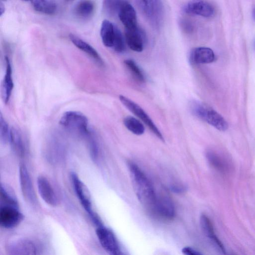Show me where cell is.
Wrapping results in <instances>:
<instances>
[{
	"label": "cell",
	"instance_id": "obj_1",
	"mask_svg": "<svg viewBox=\"0 0 255 255\" xmlns=\"http://www.w3.org/2000/svg\"><path fill=\"white\" fill-rule=\"evenodd\" d=\"M133 187L139 201L152 214L157 199V194L152 183L137 165L129 164Z\"/></svg>",
	"mask_w": 255,
	"mask_h": 255
},
{
	"label": "cell",
	"instance_id": "obj_2",
	"mask_svg": "<svg viewBox=\"0 0 255 255\" xmlns=\"http://www.w3.org/2000/svg\"><path fill=\"white\" fill-rule=\"evenodd\" d=\"M137 6L150 26L159 30L163 25L165 10L161 0H136Z\"/></svg>",
	"mask_w": 255,
	"mask_h": 255
},
{
	"label": "cell",
	"instance_id": "obj_3",
	"mask_svg": "<svg viewBox=\"0 0 255 255\" xmlns=\"http://www.w3.org/2000/svg\"><path fill=\"white\" fill-rule=\"evenodd\" d=\"M190 111L195 117L209 124L220 131L228 129V124L222 116L206 104L193 100L190 103Z\"/></svg>",
	"mask_w": 255,
	"mask_h": 255
},
{
	"label": "cell",
	"instance_id": "obj_4",
	"mask_svg": "<svg viewBox=\"0 0 255 255\" xmlns=\"http://www.w3.org/2000/svg\"><path fill=\"white\" fill-rule=\"evenodd\" d=\"M71 178L77 196L85 211L97 227L102 225L100 218L93 208L91 195L86 185L75 173H72Z\"/></svg>",
	"mask_w": 255,
	"mask_h": 255
},
{
	"label": "cell",
	"instance_id": "obj_5",
	"mask_svg": "<svg viewBox=\"0 0 255 255\" xmlns=\"http://www.w3.org/2000/svg\"><path fill=\"white\" fill-rule=\"evenodd\" d=\"M59 124L69 131L80 136L87 137L90 133L88 120L85 116L79 112L71 111L64 113Z\"/></svg>",
	"mask_w": 255,
	"mask_h": 255
},
{
	"label": "cell",
	"instance_id": "obj_6",
	"mask_svg": "<svg viewBox=\"0 0 255 255\" xmlns=\"http://www.w3.org/2000/svg\"><path fill=\"white\" fill-rule=\"evenodd\" d=\"M119 99L121 102L136 117L140 119L150 130L162 141L164 142V137L159 129L155 124L149 116L140 106L135 102L123 96H120Z\"/></svg>",
	"mask_w": 255,
	"mask_h": 255
},
{
	"label": "cell",
	"instance_id": "obj_7",
	"mask_svg": "<svg viewBox=\"0 0 255 255\" xmlns=\"http://www.w3.org/2000/svg\"><path fill=\"white\" fill-rule=\"evenodd\" d=\"M97 235L102 248L112 255H120L122 253L113 232L103 225L97 227Z\"/></svg>",
	"mask_w": 255,
	"mask_h": 255
},
{
	"label": "cell",
	"instance_id": "obj_8",
	"mask_svg": "<svg viewBox=\"0 0 255 255\" xmlns=\"http://www.w3.org/2000/svg\"><path fill=\"white\" fill-rule=\"evenodd\" d=\"M24 216L19 210V207L4 204L0 208V225L6 229L17 227L23 220Z\"/></svg>",
	"mask_w": 255,
	"mask_h": 255
},
{
	"label": "cell",
	"instance_id": "obj_9",
	"mask_svg": "<svg viewBox=\"0 0 255 255\" xmlns=\"http://www.w3.org/2000/svg\"><path fill=\"white\" fill-rule=\"evenodd\" d=\"M152 214L164 220H173L176 216V211L172 199L166 195L157 196Z\"/></svg>",
	"mask_w": 255,
	"mask_h": 255
},
{
	"label": "cell",
	"instance_id": "obj_10",
	"mask_svg": "<svg viewBox=\"0 0 255 255\" xmlns=\"http://www.w3.org/2000/svg\"><path fill=\"white\" fill-rule=\"evenodd\" d=\"M183 10L187 14L204 18H211L215 14L214 6L206 0H190L184 6Z\"/></svg>",
	"mask_w": 255,
	"mask_h": 255
},
{
	"label": "cell",
	"instance_id": "obj_11",
	"mask_svg": "<svg viewBox=\"0 0 255 255\" xmlns=\"http://www.w3.org/2000/svg\"><path fill=\"white\" fill-rule=\"evenodd\" d=\"M20 189L25 200L31 204L37 203V199L29 173L25 165H21L19 170Z\"/></svg>",
	"mask_w": 255,
	"mask_h": 255
},
{
	"label": "cell",
	"instance_id": "obj_12",
	"mask_svg": "<svg viewBox=\"0 0 255 255\" xmlns=\"http://www.w3.org/2000/svg\"><path fill=\"white\" fill-rule=\"evenodd\" d=\"M125 37L126 42L131 50L137 53L143 51L147 37L142 30L138 27L133 29H126Z\"/></svg>",
	"mask_w": 255,
	"mask_h": 255
},
{
	"label": "cell",
	"instance_id": "obj_13",
	"mask_svg": "<svg viewBox=\"0 0 255 255\" xmlns=\"http://www.w3.org/2000/svg\"><path fill=\"white\" fill-rule=\"evenodd\" d=\"M39 193L41 198L48 204L56 206L59 203V198L50 181L43 176L37 179Z\"/></svg>",
	"mask_w": 255,
	"mask_h": 255
},
{
	"label": "cell",
	"instance_id": "obj_14",
	"mask_svg": "<svg viewBox=\"0 0 255 255\" xmlns=\"http://www.w3.org/2000/svg\"><path fill=\"white\" fill-rule=\"evenodd\" d=\"M8 254L12 255H33L38 254L37 246L32 241L20 239L10 243L7 247Z\"/></svg>",
	"mask_w": 255,
	"mask_h": 255
},
{
	"label": "cell",
	"instance_id": "obj_15",
	"mask_svg": "<svg viewBox=\"0 0 255 255\" xmlns=\"http://www.w3.org/2000/svg\"><path fill=\"white\" fill-rule=\"evenodd\" d=\"M118 15L126 29H133L137 27L136 12L128 2L124 0Z\"/></svg>",
	"mask_w": 255,
	"mask_h": 255
},
{
	"label": "cell",
	"instance_id": "obj_16",
	"mask_svg": "<svg viewBox=\"0 0 255 255\" xmlns=\"http://www.w3.org/2000/svg\"><path fill=\"white\" fill-rule=\"evenodd\" d=\"M201 228L205 235L210 239L214 246L222 254H226L225 247L216 236L213 224L209 218L203 215L200 218Z\"/></svg>",
	"mask_w": 255,
	"mask_h": 255
},
{
	"label": "cell",
	"instance_id": "obj_17",
	"mask_svg": "<svg viewBox=\"0 0 255 255\" xmlns=\"http://www.w3.org/2000/svg\"><path fill=\"white\" fill-rule=\"evenodd\" d=\"M215 59L214 51L206 47L195 48L191 51L189 56V62L192 65L211 63Z\"/></svg>",
	"mask_w": 255,
	"mask_h": 255
},
{
	"label": "cell",
	"instance_id": "obj_18",
	"mask_svg": "<svg viewBox=\"0 0 255 255\" xmlns=\"http://www.w3.org/2000/svg\"><path fill=\"white\" fill-rule=\"evenodd\" d=\"M206 156L208 163L217 171L226 174L230 171V164L227 159L222 155L210 150L207 152Z\"/></svg>",
	"mask_w": 255,
	"mask_h": 255
},
{
	"label": "cell",
	"instance_id": "obj_19",
	"mask_svg": "<svg viewBox=\"0 0 255 255\" xmlns=\"http://www.w3.org/2000/svg\"><path fill=\"white\" fill-rule=\"evenodd\" d=\"M6 73L2 83V95L5 103H7L10 99L14 88L12 77V68L9 58L5 57Z\"/></svg>",
	"mask_w": 255,
	"mask_h": 255
},
{
	"label": "cell",
	"instance_id": "obj_20",
	"mask_svg": "<svg viewBox=\"0 0 255 255\" xmlns=\"http://www.w3.org/2000/svg\"><path fill=\"white\" fill-rule=\"evenodd\" d=\"M69 37L71 41L78 49L94 59L98 64L102 66L104 65L102 58L98 52L91 45L73 34L69 35Z\"/></svg>",
	"mask_w": 255,
	"mask_h": 255
},
{
	"label": "cell",
	"instance_id": "obj_21",
	"mask_svg": "<svg viewBox=\"0 0 255 255\" xmlns=\"http://www.w3.org/2000/svg\"><path fill=\"white\" fill-rule=\"evenodd\" d=\"M118 27L110 21L105 20L101 25L100 35L104 45L107 48H113Z\"/></svg>",
	"mask_w": 255,
	"mask_h": 255
},
{
	"label": "cell",
	"instance_id": "obj_22",
	"mask_svg": "<svg viewBox=\"0 0 255 255\" xmlns=\"http://www.w3.org/2000/svg\"><path fill=\"white\" fill-rule=\"evenodd\" d=\"M95 10V4L91 0H81L75 6L74 14L81 20L90 18Z\"/></svg>",
	"mask_w": 255,
	"mask_h": 255
},
{
	"label": "cell",
	"instance_id": "obj_23",
	"mask_svg": "<svg viewBox=\"0 0 255 255\" xmlns=\"http://www.w3.org/2000/svg\"><path fill=\"white\" fill-rule=\"evenodd\" d=\"M30 3L34 9L46 15H53L57 10V4L55 0H22Z\"/></svg>",
	"mask_w": 255,
	"mask_h": 255
},
{
	"label": "cell",
	"instance_id": "obj_24",
	"mask_svg": "<svg viewBox=\"0 0 255 255\" xmlns=\"http://www.w3.org/2000/svg\"><path fill=\"white\" fill-rule=\"evenodd\" d=\"M14 151L19 155L25 154L26 147L20 132L15 128L11 129L9 142Z\"/></svg>",
	"mask_w": 255,
	"mask_h": 255
},
{
	"label": "cell",
	"instance_id": "obj_25",
	"mask_svg": "<svg viewBox=\"0 0 255 255\" xmlns=\"http://www.w3.org/2000/svg\"><path fill=\"white\" fill-rule=\"evenodd\" d=\"M123 122L126 128L136 135H142L145 131V128L143 124L133 117H128L125 118Z\"/></svg>",
	"mask_w": 255,
	"mask_h": 255
},
{
	"label": "cell",
	"instance_id": "obj_26",
	"mask_svg": "<svg viewBox=\"0 0 255 255\" xmlns=\"http://www.w3.org/2000/svg\"><path fill=\"white\" fill-rule=\"evenodd\" d=\"M124 64L135 80L140 83L145 82L144 73L134 60L131 59H126L124 61Z\"/></svg>",
	"mask_w": 255,
	"mask_h": 255
},
{
	"label": "cell",
	"instance_id": "obj_27",
	"mask_svg": "<svg viewBox=\"0 0 255 255\" xmlns=\"http://www.w3.org/2000/svg\"><path fill=\"white\" fill-rule=\"evenodd\" d=\"M1 199L5 204L19 207V203L15 194L12 190L3 184L0 187Z\"/></svg>",
	"mask_w": 255,
	"mask_h": 255
},
{
	"label": "cell",
	"instance_id": "obj_28",
	"mask_svg": "<svg viewBox=\"0 0 255 255\" xmlns=\"http://www.w3.org/2000/svg\"><path fill=\"white\" fill-rule=\"evenodd\" d=\"M124 0H104L103 9L110 16H115L118 14L120 8Z\"/></svg>",
	"mask_w": 255,
	"mask_h": 255
},
{
	"label": "cell",
	"instance_id": "obj_29",
	"mask_svg": "<svg viewBox=\"0 0 255 255\" xmlns=\"http://www.w3.org/2000/svg\"><path fill=\"white\" fill-rule=\"evenodd\" d=\"M126 40L124 39L121 31L118 27L117 35L115 39L112 49L118 53H122L126 50Z\"/></svg>",
	"mask_w": 255,
	"mask_h": 255
},
{
	"label": "cell",
	"instance_id": "obj_30",
	"mask_svg": "<svg viewBox=\"0 0 255 255\" xmlns=\"http://www.w3.org/2000/svg\"><path fill=\"white\" fill-rule=\"evenodd\" d=\"M11 129L5 119L3 118L2 113L0 115V137L1 140L4 144L10 142Z\"/></svg>",
	"mask_w": 255,
	"mask_h": 255
},
{
	"label": "cell",
	"instance_id": "obj_31",
	"mask_svg": "<svg viewBox=\"0 0 255 255\" xmlns=\"http://www.w3.org/2000/svg\"><path fill=\"white\" fill-rule=\"evenodd\" d=\"M179 25L182 31L185 33L191 34L194 31L193 23L188 20H181Z\"/></svg>",
	"mask_w": 255,
	"mask_h": 255
},
{
	"label": "cell",
	"instance_id": "obj_32",
	"mask_svg": "<svg viewBox=\"0 0 255 255\" xmlns=\"http://www.w3.org/2000/svg\"><path fill=\"white\" fill-rule=\"evenodd\" d=\"M183 254L186 255H201L202 254L198 251L190 247H185L182 250Z\"/></svg>",
	"mask_w": 255,
	"mask_h": 255
},
{
	"label": "cell",
	"instance_id": "obj_33",
	"mask_svg": "<svg viewBox=\"0 0 255 255\" xmlns=\"http://www.w3.org/2000/svg\"><path fill=\"white\" fill-rule=\"evenodd\" d=\"M172 191L177 193H182L184 191V188L179 186H173L172 187Z\"/></svg>",
	"mask_w": 255,
	"mask_h": 255
},
{
	"label": "cell",
	"instance_id": "obj_34",
	"mask_svg": "<svg viewBox=\"0 0 255 255\" xmlns=\"http://www.w3.org/2000/svg\"><path fill=\"white\" fill-rule=\"evenodd\" d=\"M0 11H1V16L3 15V14L4 13L5 11V7L3 5V4H1V6H0Z\"/></svg>",
	"mask_w": 255,
	"mask_h": 255
},
{
	"label": "cell",
	"instance_id": "obj_35",
	"mask_svg": "<svg viewBox=\"0 0 255 255\" xmlns=\"http://www.w3.org/2000/svg\"><path fill=\"white\" fill-rule=\"evenodd\" d=\"M252 15H253V18L254 20H255V7L253 11Z\"/></svg>",
	"mask_w": 255,
	"mask_h": 255
},
{
	"label": "cell",
	"instance_id": "obj_36",
	"mask_svg": "<svg viewBox=\"0 0 255 255\" xmlns=\"http://www.w3.org/2000/svg\"><path fill=\"white\" fill-rule=\"evenodd\" d=\"M253 46H254V50L255 51V40L254 41Z\"/></svg>",
	"mask_w": 255,
	"mask_h": 255
},
{
	"label": "cell",
	"instance_id": "obj_37",
	"mask_svg": "<svg viewBox=\"0 0 255 255\" xmlns=\"http://www.w3.org/2000/svg\"><path fill=\"white\" fill-rule=\"evenodd\" d=\"M66 1H73V0H66Z\"/></svg>",
	"mask_w": 255,
	"mask_h": 255
}]
</instances>
